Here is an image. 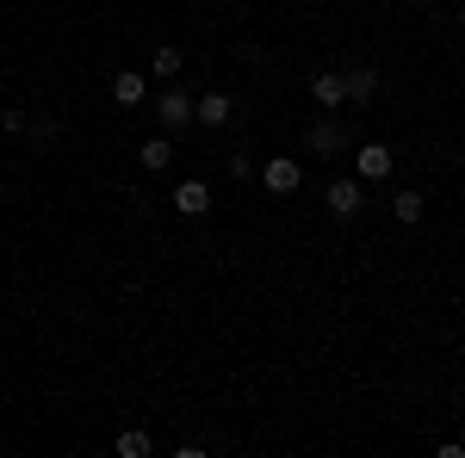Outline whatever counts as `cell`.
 <instances>
[{
  "label": "cell",
  "instance_id": "6da1fadb",
  "mask_svg": "<svg viewBox=\"0 0 465 458\" xmlns=\"http://www.w3.org/2000/svg\"><path fill=\"white\" fill-rule=\"evenodd\" d=\"M304 149H311L317 161H341V155H348V118H341V112H322V118H311Z\"/></svg>",
  "mask_w": 465,
  "mask_h": 458
},
{
  "label": "cell",
  "instance_id": "7a4b0ae2",
  "mask_svg": "<svg viewBox=\"0 0 465 458\" xmlns=\"http://www.w3.org/2000/svg\"><path fill=\"white\" fill-rule=\"evenodd\" d=\"M193 106H199V93L180 87V81H168V93L155 100V124H162L168 137H180V131H193Z\"/></svg>",
  "mask_w": 465,
  "mask_h": 458
},
{
  "label": "cell",
  "instance_id": "3957f363",
  "mask_svg": "<svg viewBox=\"0 0 465 458\" xmlns=\"http://www.w3.org/2000/svg\"><path fill=\"white\" fill-rule=\"evenodd\" d=\"M322 205H329V217H360L366 211V180L360 174H335L329 186H322Z\"/></svg>",
  "mask_w": 465,
  "mask_h": 458
},
{
  "label": "cell",
  "instance_id": "277c9868",
  "mask_svg": "<svg viewBox=\"0 0 465 458\" xmlns=\"http://www.w3.org/2000/svg\"><path fill=\"white\" fill-rule=\"evenodd\" d=\"M354 174L366 180V186H385V180L397 174L391 142H360V149H354Z\"/></svg>",
  "mask_w": 465,
  "mask_h": 458
},
{
  "label": "cell",
  "instance_id": "5b68a950",
  "mask_svg": "<svg viewBox=\"0 0 465 458\" xmlns=\"http://www.w3.org/2000/svg\"><path fill=\"white\" fill-rule=\"evenodd\" d=\"M261 186L286 199V192H298V186H304V168H298L292 155H273V161H261Z\"/></svg>",
  "mask_w": 465,
  "mask_h": 458
},
{
  "label": "cell",
  "instance_id": "8992f818",
  "mask_svg": "<svg viewBox=\"0 0 465 458\" xmlns=\"http://www.w3.org/2000/svg\"><path fill=\"white\" fill-rule=\"evenodd\" d=\"M236 118V100L223 93V87H212V93H199V106H193V124H205V131H223Z\"/></svg>",
  "mask_w": 465,
  "mask_h": 458
},
{
  "label": "cell",
  "instance_id": "52a82bcc",
  "mask_svg": "<svg viewBox=\"0 0 465 458\" xmlns=\"http://www.w3.org/2000/svg\"><path fill=\"white\" fill-rule=\"evenodd\" d=\"M341 81H348V106H372V100H379V87H385L372 63H354V69H341Z\"/></svg>",
  "mask_w": 465,
  "mask_h": 458
},
{
  "label": "cell",
  "instance_id": "ba28073f",
  "mask_svg": "<svg viewBox=\"0 0 465 458\" xmlns=\"http://www.w3.org/2000/svg\"><path fill=\"white\" fill-rule=\"evenodd\" d=\"M311 100H317L322 112L348 106V81H341V69H317V74H311Z\"/></svg>",
  "mask_w": 465,
  "mask_h": 458
},
{
  "label": "cell",
  "instance_id": "9c48e42d",
  "mask_svg": "<svg viewBox=\"0 0 465 458\" xmlns=\"http://www.w3.org/2000/svg\"><path fill=\"white\" fill-rule=\"evenodd\" d=\"M174 211L180 217H212V186H205V180H180L174 186Z\"/></svg>",
  "mask_w": 465,
  "mask_h": 458
},
{
  "label": "cell",
  "instance_id": "30bf717a",
  "mask_svg": "<svg viewBox=\"0 0 465 458\" xmlns=\"http://www.w3.org/2000/svg\"><path fill=\"white\" fill-rule=\"evenodd\" d=\"M112 100H118V106H143L149 100V74L143 69H118L112 74Z\"/></svg>",
  "mask_w": 465,
  "mask_h": 458
},
{
  "label": "cell",
  "instance_id": "8fae6325",
  "mask_svg": "<svg viewBox=\"0 0 465 458\" xmlns=\"http://www.w3.org/2000/svg\"><path fill=\"white\" fill-rule=\"evenodd\" d=\"M137 161H143L149 174H162V168H174V137L162 131V137H149L143 149H137Z\"/></svg>",
  "mask_w": 465,
  "mask_h": 458
},
{
  "label": "cell",
  "instance_id": "7c38bea8",
  "mask_svg": "<svg viewBox=\"0 0 465 458\" xmlns=\"http://www.w3.org/2000/svg\"><path fill=\"white\" fill-rule=\"evenodd\" d=\"M422 211H429V199H422L416 186H403V192H391V217H397V223H422Z\"/></svg>",
  "mask_w": 465,
  "mask_h": 458
},
{
  "label": "cell",
  "instance_id": "4fadbf2b",
  "mask_svg": "<svg viewBox=\"0 0 465 458\" xmlns=\"http://www.w3.org/2000/svg\"><path fill=\"white\" fill-rule=\"evenodd\" d=\"M180 69H186V56H180L174 44H162V50L149 56V81H180Z\"/></svg>",
  "mask_w": 465,
  "mask_h": 458
},
{
  "label": "cell",
  "instance_id": "5bb4252c",
  "mask_svg": "<svg viewBox=\"0 0 465 458\" xmlns=\"http://www.w3.org/2000/svg\"><path fill=\"white\" fill-rule=\"evenodd\" d=\"M155 453V440H149L143 427H124V434H118V458H149Z\"/></svg>",
  "mask_w": 465,
  "mask_h": 458
},
{
  "label": "cell",
  "instance_id": "9a60e30c",
  "mask_svg": "<svg viewBox=\"0 0 465 458\" xmlns=\"http://www.w3.org/2000/svg\"><path fill=\"white\" fill-rule=\"evenodd\" d=\"M56 137H63V118H32V124H25V142H32V149H50Z\"/></svg>",
  "mask_w": 465,
  "mask_h": 458
},
{
  "label": "cell",
  "instance_id": "2e32d148",
  "mask_svg": "<svg viewBox=\"0 0 465 458\" xmlns=\"http://www.w3.org/2000/svg\"><path fill=\"white\" fill-rule=\"evenodd\" d=\"M223 174H230V180H254V174H261V161H254L249 149H236V155L223 161Z\"/></svg>",
  "mask_w": 465,
  "mask_h": 458
},
{
  "label": "cell",
  "instance_id": "e0dca14e",
  "mask_svg": "<svg viewBox=\"0 0 465 458\" xmlns=\"http://www.w3.org/2000/svg\"><path fill=\"white\" fill-rule=\"evenodd\" d=\"M25 124H32V112H19V106L0 112V131H6V137H25Z\"/></svg>",
  "mask_w": 465,
  "mask_h": 458
},
{
  "label": "cell",
  "instance_id": "ac0fdd59",
  "mask_svg": "<svg viewBox=\"0 0 465 458\" xmlns=\"http://www.w3.org/2000/svg\"><path fill=\"white\" fill-rule=\"evenodd\" d=\"M460 32H465V6H460Z\"/></svg>",
  "mask_w": 465,
  "mask_h": 458
},
{
  "label": "cell",
  "instance_id": "d6986e66",
  "mask_svg": "<svg viewBox=\"0 0 465 458\" xmlns=\"http://www.w3.org/2000/svg\"><path fill=\"white\" fill-rule=\"evenodd\" d=\"M410 6H429V0H410Z\"/></svg>",
  "mask_w": 465,
  "mask_h": 458
},
{
  "label": "cell",
  "instance_id": "ffe728a7",
  "mask_svg": "<svg viewBox=\"0 0 465 458\" xmlns=\"http://www.w3.org/2000/svg\"><path fill=\"white\" fill-rule=\"evenodd\" d=\"M0 205H6V192H0Z\"/></svg>",
  "mask_w": 465,
  "mask_h": 458
}]
</instances>
